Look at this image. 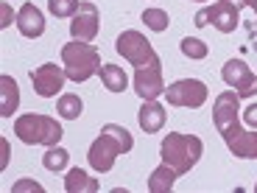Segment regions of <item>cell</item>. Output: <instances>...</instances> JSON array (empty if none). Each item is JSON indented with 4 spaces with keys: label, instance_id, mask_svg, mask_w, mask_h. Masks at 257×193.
<instances>
[{
    "label": "cell",
    "instance_id": "obj_12",
    "mask_svg": "<svg viewBox=\"0 0 257 193\" xmlns=\"http://www.w3.org/2000/svg\"><path fill=\"white\" fill-rule=\"evenodd\" d=\"M98 28H101V14L92 3H84L78 6V12L73 14V23H70V34L73 39L78 42H92L98 37Z\"/></svg>",
    "mask_w": 257,
    "mask_h": 193
},
{
    "label": "cell",
    "instance_id": "obj_27",
    "mask_svg": "<svg viewBox=\"0 0 257 193\" xmlns=\"http://www.w3.org/2000/svg\"><path fill=\"white\" fill-rule=\"evenodd\" d=\"M226 3H232V6L238 9V12H240V9H243V6H246V0H226Z\"/></svg>",
    "mask_w": 257,
    "mask_h": 193
},
{
    "label": "cell",
    "instance_id": "obj_14",
    "mask_svg": "<svg viewBox=\"0 0 257 193\" xmlns=\"http://www.w3.org/2000/svg\"><path fill=\"white\" fill-rule=\"evenodd\" d=\"M137 123H140V129L146 132V135H154V132H160L162 126H165V107H162L160 101H143L140 112H137Z\"/></svg>",
    "mask_w": 257,
    "mask_h": 193
},
{
    "label": "cell",
    "instance_id": "obj_29",
    "mask_svg": "<svg viewBox=\"0 0 257 193\" xmlns=\"http://www.w3.org/2000/svg\"><path fill=\"white\" fill-rule=\"evenodd\" d=\"M254 193H257V185H254Z\"/></svg>",
    "mask_w": 257,
    "mask_h": 193
},
{
    "label": "cell",
    "instance_id": "obj_11",
    "mask_svg": "<svg viewBox=\"0 0 257 193\" xmlns=\"http://www.w3.org/2000/svg\"><path fill=\"white\" fill-rule=\"evenodd\" d=\"M64 78H67L64 67H56L53 62L31 70V84H34V92H37L39 98H53L64 87Z\"/></svg>",
    "mask_w": 257,
    "mask_h": 193
},
{
    "label": "cell",
    "instance_id": "obj_8",
    "mask_svg": "<svg viewBox=\"0 0 257 193\" xmlns=\"http://www.w3.org/2000/svg\"><path fill=\"white\" fill-rule=\"evenodd\" d=\"M165 98L171 107H185V110H199L207 101V84L199 78H179L165 90Z\"/></svg>",
    "mask_w": 257,
    "mask_h": 193
},
{
    "label": "cell",
    "instance_id": "obj_17",
    "mask_svg": "<svg viewBox=\"0 0 257 193\" xmlns=\"http://www.w3.org/2000/svg\"><path fill=\"white\" fill-rule=\"evenodd\" d=\"M176 176H179V174H176L174 168L162 162V165L154 168L151 176H148V190H151V193H171V190H174Z\"/></svg>",
    "mask_w": 257,
    "mask_h": 193
},
{
    "label": "cell",
    "instance_id": "obj_13",
    "mask_svg": "<svg viewBox=\"0 0 257 193\" xmlns=\"http://www.w3.org/2000/svg\"><path fill=\"white\" fill-rule=\"evenodd\" d=\"M17 28H20V34L28 37V39L42 37V34H45V14L39 12L34 3H26L17 14Z\"/></svg>",
    "mask_w": 257,
    "mask_h": 193
},
{
    "label": "cell",
    "instance_id": "obj_7",
    "mask_svg": "<svg viewBox=\"0 0 257 193\" xmlns=\"http://www.w3.org/2000/svg\"><path fill=\"white\" fill-rule=\"evenodd\" d=\"M238 23H240L238 9L232 6V3H226V0H218V3H212V6L196 12V20H193L196 28L212 26V28H218L221 34H232L235 28H238Z\"/></svg>",
    "mask_w": 257,
    "mask_h": 193
},
{
    "label": "cell",
    "instance_id": "obj_16",
    "mask_svg": "<svg viewBox=\"0 0 257 193\" xmlns=\"http://www.w3.org/2000/svg\"><path fill=\"white\" fill-rule=\"evenodd\" d=\"M98 179H92L87 171H81V168H73V171H67V176H64V190L67 193H95L98 190Z\"/></svg>",
    "mask_w": 257,
    "mask_h": 193
},
{
    "label": "cell",
    "instance_id": "obj_9",
    "mask_svg": "<svg viewBox=\"0 0 257 193\" xmlns=\"http://www.w3.org/2000/svg\"><path fill=\"white\" fill-rule=\"evenodd\" d=\"M221 78H224L240 98L257 95V73H251V67L246 62H240V59H229V62L224 64V70H221Z\"/></svg>",
    "mask_w": 257,
    "mask_h": 193
},
{
    "label": "cell",
    "instance_id": "obj_6",
    "mask_svg": "<svg viewBox=\"0 0 257 193\" xmlns=\"http://www.w3.org/2000/svg\"><path fill=\"white\" fill-rule=\"evenodd\" d=\"M115 51L120 53L132 67H148V64L160 62L154 45H151L140 31H123L120 37H117V42H115Z\"/></svg>",
    "mask_w": 257,
    "mask_h": 193
},
{
    "label": "cell",
    "instance_id": "obj_25",
    "mask_svg": "<svg viewBox=\"0 0 257 193\" xmlns=\"http://www.w3.org/2000/svg\"><path fill=\"white\" fill-rule=\"evenodd\" d=\"M20 190H42V185H39V182L26 179V182H17V185H14V193H20Z\"/></svg>",
    "mask_w": 257,
    "mask_h": 193
},
{
    "label": "cell",
    "instance_id": "obj_19",
    "mask_svg": "<svg viewBox=\"0 0 257 193\" xmlns=\"http://www.w3.org/2000/svg\"><path fill=\"white\" fill-rule=\"evenodd\" d=\"M81 110H84L81 98H78V95H73V92L62 95V98H59V104H56V112L64 118V121H76V118L81 115Z\"/></svg>",
    "mask_w": 257,
    "mask_h": 193
},
{
    "label": "cell",
    "instance_id": "obj_10",
    "mask_svg": "<svg viewBox=\"0 0 257 193\" xmlns=\"http://www.w3.org/2000/svg\"><path fill=\"white\" fill-rule=\"evenodd\" d=\"M165 78H162V62L148 64V67H135V92L143 101H154L165 95Z\"/></svg>",
    "mask_w": 257,
    "mask_h": 193
},
{
    "label": "cell",
    "instance_id": "obj_26",
    "mask_svg": "<svg viewBox=\"0 0 257 193\" xmlns=\"http://www.w3.org/2000/svg\"><path fill=\"white\" fill-rule=\"evenodd\" d=\"M9 20H12V14H9V6L3 3V23H0V26L6 28V26H9Z\"/></svg>",
    "mask_w": 257,
    "mask_h": 193
},
{
    "label": "cell",
    "instance_id": "obj_5",
    "mask_svg": "<svg viewBox=\"0 0 257 193\" xmlns=\"http://www.w3.org/2000/svg\"><path fill=\"white\" fill-rule=\"evenodd\" d=\"M62 64H64L67 78L78 84V81L92 78L98 70H101V53H98V48L90 45V42L73 39V42L62 45Z\"/></svg>",
    "mask_w": 257,
    "mask_h": 193
},
{
    "label": "cell",
    "instance_id": "obj_28",
    "mask_svg": "<svg viewBox=\"0 0 257 193\" xmlns=\"http://www.w3.org/2000/svg\"><path fill=\"white\" fill-rule=\"evenodd\" d=\"M246 6H249V9H254V14H257V0H246Z\"/></svg>",
    "mask_w": 257,
    "mask_h": 193
},
{
    "label": "cell",
    "instance_id": "obj_4",
    "mask_svg": "<svg viewBox=\"0 0 257 193\" xmlns=\"http://www.w3.org/2000/svg\"><path fill=\"white\" fill-rule=\"evenodd\" d=\"M14 135L26 146H59L64 132L56 118L31 112V115H20L14 121Z\"/></svg>",
    "mask_w": 257,
    "mask_h": 193
},
{
    "label": "cell",
    "instance_id": "obj_2",
    "mask_svg": "<svg viewBox=\"0 0 257 193\" xmlns=\"http://www.w3.org/2000/svg\"><path fill=\"white\" fill-rule=\"evenodd\" d=\"M132 146H135V140H132V135H128V129L117 126V123H106V126H101L98 137L92 140L87 160H90L92 171L106 174V171L115 168L117 157L126 154V151H132Z\"/></svg>",
    "mask_w": 257,
    "mask_h": 193
},
{
    "label": "cell",
    "instance_id": "obj_20",
    "mask_svg": "<svg viewBox=\"0 0 257 193\" xmlns=\"http://www.w3.org/2000/svg\"><path fill=\"white\" fill-rule=\"evenodd\" d=\"M143 23H146V28L160 34L171 26V17H168L165 9H146V12H143Z\"/></svg>",
    "mask_w": 257,
    "mask_h": 193
},
{
    "label": "cell",
    "instance_id": "obj_1",
    "mask_svg": "<svg viewBox=\"0 0 257 193\" xmlns=\"http://www.w3.org/2000/svg\"><path fill=\"white\" fill-rule=\"evenodd\" d=\"M240 112V95L235 90H224L212 104V121L218 135L224 137L232 157L240 160H257V132H246L238 121Z\"/></svg>",
    "mask_w": 257,
    "mask_h": 193
},
{
    "label": "cell",
    "instance_id": "obj_15",
    "mask_svg": "<svg viewBox=\"0 0 257 193\" xmlns=\"http://www.w3.org/2000/svg\"><path fill=\"white\" fill-rule=\"evenodd\" d=\"M20 107V87L12 76H0V115L12 118Z\"/></svg>",
    "mask_w": 257,
    "mask_h": 193
},
{
    "label": "cell",
    "instance_id": "obj_3",
    "mask_svg": "<svg viewBox=\"0 0 257 193\" xmlns=\"http://www.w3.org/2000/svg\"><path fill=\"white\" fill-rule=\"evenodd\" d=\"M201 154H204V143H201L196 135H182V132L165 135V140H162V146H160L162 162L171 165L179 176L187 174V171L199 162Z\"/></svg>",
    "mask_w": 257,
    "mask_h": 193
},
{
    "label": "cell",
    "instance_id": "obj_18",
    "mask_svg": "<svg viewBox=\"0 0 257 193\" xmlns=\"http://www.w3.org/2000/svg\"><path fill=\"white\" fill-rule=\"evenodd\" d=\"M98 73H101V81L109 92H123L128 87V76L123 73V67H117V64H101Z\"/></svg>",
    "mask_w": 257,
    "mask_h": 193
},
{
    "label": "cell",
    "instance_id": "obj_22",
    "mask_svg": "<svg viewBox=\"0 0 257 193\" xmlns=\"http://www.w3.org/2000/svg\"><path fill=\"white\" fill-rule=\"evenodd\" d=\"M78 6H81V0H48V9L53 17H73Z\"/></svg>",
    "mask_w": 257,
    "mask_h": 193
},
{
    "label": "cell",
    "instance_id": "obj_21",
    "mask_svg": "<svg viewBox=\"0 0 257 193\" xmlns=\"http://www.w3.org/2000/svg\"><path fill=\"white\" fill-rule=\"evenodd\" d=\"M67 162H70V154H67L64 148H59V146H51L45 151V157H42V165H45L48 171H62Z\"/></svg>",
    "mask_w": 257,
    "mask_h": 193
},
{
    "label": "cell",
    "instance_id": "obj_23",
    "mask_svg": "<svg viewBox=\"0 0 257 193\" xmlns=\"http://www.w3.org/2000/svg\"><path fill=\"white\" fill-rule=\"evenodd\" d=\"M182 53H185L187 59H204L207 53H210V48H207L201 39L185 37V39H182Z\"/></svg>",
    "mask_w": 257,
    "mask_h": 193
},
{
    "label": "cell",
    "instance_id": "obj_24",
    "mask_svg": "<svg viewBox=\"0 0 257 193\" xmlns=\"http://www.w3.org/2000/svg\"><path fill=\"white\" fill-rule=\"evenodd\" d=\"M243 121L249 123L251 129H257V101H254V104H249V107H246V112H243Z\"/></svg>",
    "mask_w": 257,
    "mask_h": 193
}]
</instances>
